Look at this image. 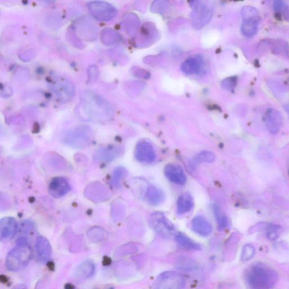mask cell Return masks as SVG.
<instances>
[{"label":"cell","instance_id":"obj_22","mask_svg":"<svg viewBox=\"0 0 289 289\" xmlns=\"http://www.w3.org/2000/svg\"><path fill=\"white\" fill-rule=\"evenodd\" d=\"M95 265L91 261H86L77 268L76 275L78 278L87 279L95 273Z\"/></svg>","mask_w":289,"mask_h":289},{"label":"cell","instance_id":"obj_26","mask_svg":"<svg viewBox=\"0 0 289 289\" xmlns=\"http://www.w3.org/2000/svg\"><path fill=\"white\" fill-rule=\"evenodd\" d=\"M255 248L251 244H247L243 248L242 252L241 260L243 261H248L253 258L255 254Z\"/></svg>","mask_w":289,"mask_h":289},{"label":"cell","instance_id":"obj_32","mask_svg":"<svg viewBox=\"0 0 289 289\" xmlns=\"http://www.w3.org/2000/svg\"><path fill=\"white\" fill-rule=\"evenodd\" d=\"M285 110H286L287 112H288V114L289 115V105H285Z\"/></svg>","mask_w":289,"mask_h":289},{"label":"cell","instance_id":"obj_14","mask_svg":"<svg viewBox=\"0 0 289 289\" xmlns=\"http://www.w3.org/2000/svg\"><path fill=\"white\" fill-rule=\"evenodd\" d=\"M121 152L122 150L118 146L103 147L96 152L95 158L100 162H110L118 157Z\"/></svg>","mask_w":289,"mask_h":289},{"label":"cell","instance_id":"obj_13","mask_svg":"<svg viewBox=\"0 0 289 289\" xmlns=\"http://www.w3.org/2000/svg\"><path fill=\"white\" fill-rule=\"evenodd\" d=\"M265 123L269 131L272 134H276L283 125L282 116L275 109H269L265 114Z\"/></svg>","mask_w":289,"mask_h":289},{"label":"cell","instance_id":"obj_2","mask_svg":"<svg viewBox=\"0 0 289 289\" xmlns=\"http://www.w3.org/2000/svg\"><path fill=\"white\" fill-rule=\"evenodd\" d=\"M33 255L32 249L24 238L18 241L16 247L8 253L5 264L8 270L18 271L24 268L30 262Z\"/></svg>","mask_w":289,"mask_h":289},{"label":"cell","instance_id":"obj_3","mask_svg":"<svg viewBox=\"0 0 289 289\" xmlns=\"http://www.w3.org/2000/svg\"><path fill=\"white\" fill-rule=\"evenodd\" d=\"M193 9L191 22L195 28L200 29L208 23L212 18L214 4L212 1H197L192 2Z\"/></svg>","mask_w":289,"mask_h":289},{"label":"cell","instance_id":"obj_24","mask_svg":"<svg viewBox=\"0 0 289 289\" xmlns=\"http://www.w3.org/2000/svg\"><path fill=\"white\" fill-rule=\"evenodd\" d=\"M127 171L122 167L117 168L113 174L112 182V185L116 187H119L120 186L121 181L123 178L126 177Z\"/></svg>","mask_w":289,"mask_h":289},{"label":"cell","instance_id":"obj_1","mask_svg":"<svg viewBox=\"0 0 289 289\" xmlns=\"http://www.w3.org/2000/svg\"><path fill=\"white\" fill-rule=\"evenodd\" d=\"M278 278L275 271L260 263L253 265L245 276L246 284L249 289H272Z\"/></svg>","mask_w":289,"mask_h":289},{"label":"cell","instance_id":"obj_25","mask_svg":"<svg viewBox=\"0 0 289 289\" xmlns=\"http://www.w3.org/2000/svg\"><path fill=\"white\" fill-rule=\"evenodd\" d=\"M88 236L94 243H99L104 239L105 231L100 228H93L89 230Z\"/></svg>","mask_w":289,"mask_h":289},{"label":"cell","instance_id":"obj_11","mask_svg":"<svg viewBox=\"0 0 289 289\" xmlns=\"http://www.w3.org/2000/svg\"><path fill=\"white\" fill-rule=\"evenodd\" d=\"M166 177L172 182L178 185L185 184L186 182V175L181 166L174 164L168 165L165 168Z\"/></svg>","mask_w":289,"mask_h":289},{"label":"cell","instance_id":"obj_16","mask_svg":"<svg viewBox=\"0 0 289 289\" xmlns=\"http://www.w3.org/2000/svg\"><path fill=\"white\" fill-rule=\"evenodd\" d=\"M204 65V61L200 56L189 58L182 64V72L186 75H194L200 73Z\"/></svg>","mask_w":289,"mask_h":289},{"label":"cell","instance_id":"obj_5","mask_svg":"<svg viewBox=\"0 0 289 289\" xmlns=\"http://www.w3.org/2000/svg\"><path fill=\"white\" fill-rule=\"evenodd\" d=\"M186 285L184 277L177 272L167 271L161 273L156 279L154 289H183Z\"/></svg>","mask_w":289,"mask_h":289},{"label":"cell","instance_id":"obj_28","mask_svg":"<svg viewBox=\"0 0 289 289\" xmlns=\"http://www.w3.org/2000/svg\"><path fill=\"white\" fill-rule=\"evenodd\" d=\"M216 156L212 152L205 151L201 152L197 157V162L200 163H212L215 161Z\"/></svg>","mask_w":289,"mask_h":289},{"label":"cell","instance_id":"obj_29","mask_svg":"<svg viewBox=\"0 0 289 289\" xmlns=\"http://www.w3.org/2000/svg\"><path fill=\"white\" fill-rule=\"evenodd\" d=\"M236 78L230 77L222 81V85L226 89L231 90L236 87Z\"/></svg>","mask_w":289,"mask_h":289},{"label":"cell","instance_id":"obj_10","mask_svg":"<svg viewBox=\"0 0 289 289\" xmlns=\"http://www.w3.org/2000/svg\"><path fill=\"white\" fill-rule=\"evenodd\" d=\"M71 189L67 180L64 178L58 177L54 178L50 181L49 191L50 196L54 198H61L65 196Z\"/></svg>","mask_w":289,"mask_h":289},{"label":"cell","instance_id":"obj_8","mask_svg":"<svg viewBox=\"0 0 289 289\" xmlns=\"http://www.w3.org/2000/svg\"><path fill=\"white\" fill-rule=\"evenodd\" d=\"M90 133L83 130H78L69 133L63 138V142L70 146L82 147L87 146L91 142Z\"/></svg>","mask_w":289,"mask_h":289},{"label":"cell","instance_id":"obj_6","mask_svg":"<svg viewBox=\"0 0 289 289\" xmlns=\"http://www.w3.org/2000/svg\"><path fill=\"white\" fill-rule=\"evenodd\" d=\"M88 6L93 16L99 21H110L116 16L117 13L114 6L105 2H91Z\"/></svg>","mask_w":289,"mask_h":289},{"label":"cell","instance_id":"obj_30","mask_svg":"<svg viewBox=\"0 0 289 289\" xmlns=\"http://www.w3.org/2000/svg\"><path fill=\"white\" fill-rule=\"evenodd\" d=\"M274 5L275 10L279 11L284 10L286 6L283 1H275Z\"/></svg>","mask_w":289,"mask_h":289},{"label":"cell","instance_id":"obj_20","mask_svg":"<svg viewBox=\"0 0 289 289\" xmlns=\"http://www.w3.org/2000/svg\"><path fill=\"white\" fill-rule=\"evenodd\" d=\"M194 202L192 197L188 193L181 195L178 199L177 211L179 214H184L192 209Z\"/></svg>","mask_w":289,"mask_h":289},{"label":"cell","instance_id":"obj_12","mask_svg":"<svg viewBox=\"0 0 289 289\" xmlns=\"http://www.w3.org/2000/svg\"><path fill=\"white\" fill-rule=\"evenodd\" d=\"M17 230V222L13 218L5 217L0 221V238L1 241L11 239Z\"/></svg>","mask_w":289,"mask_h":289},{"label":"cell","instance_id":"obj_19","mask_svg":"<svg viewBox=\"0 0 289 289\" xmlns=\"http://www.w3.org/2000/svg\"><path fill=\"white\" fill-rule=\"evenodd\" d=\"M146 197L147 201L152 206L161 204L165 200V194L161 189L154 186L151 185L147 187Z\"/></svg>","mask_w":289,"mask_h":289},{"label":"cell","instance_id":"obj_23","mask_svg":"<svg viewBox=\"0 0 289 289\" xmlns=\"http://www.w3.org/2000/svg\"><path fill=\"white\" fill-rule=\"evenodd\" d=\"M213 212L217 222L218 228L224 229L228 226V218L221 212L220 207L217 205L213 206Z\"/></svg>","mask_w":289,"mask_h":289},{"label":"cell","instance_id":"obj_7","mask_svg":"<svg viewBox=\"0 0 289 289\" xmlns=\"http://www.w3.org/2000/svg\"><path fill=\"white\" fill-rule=\"evenodd\" d=\"M150 223L155 231L163 236L171 237L175 233L173 224L161 213L157 212L151 214Z\"/></svg>","mask_w":289,"mask_h":289},{"label":"cell","instance_id":"obj_4","mask_svg":"<svg viewBox=\"0 0 289 289\" xmlns=\"http://www.w3.org/2000/svg\"><path fill=\"white\" fill-rule=\"evenodd\" d=\"M243 23L242 25V33L246 37L255 36L258 30L260 21L259 11L253 6H245L242 10Z\"/></svg>","mask_w":289,"mask_h":289},{"label":"cell","instance_id":"obj_9","mask_svg":"<svg viewBox=\"0 0 289 289\" xmlns=\"http://www.w3.org/2000/svg\"><path fill=\"white\" fill-rule=\"evenodd\" d=\"M135 157L138 161L151 163L154 161L155 153L153 146L146 141H142L137 144Z\"/></svg>","mask_w":289,"mask_h":289},{"label":"cell","instance_id":"obj_31","mask_svg":"<svg viewBox=\"0 0 289 289\" xmlns=\"http://www.w3.org/2000/svg\"><path fill=\"white\" fill-rule=\"evenodd\" d=\"M11 289H27V288L24 285L19 284L15 286Z\"/></svg>","mask_w":289,"mask_h":289},{"label":"cell","instance_id":"obj_33","mask_svg":"<svg viewBox=\"0 0 289 289\" xmlns=\"http://www.w3.org/2000/svg\"></svg>","mask_w":289,"mask_h":289},{"label":"cell","instance_id":"obj_27","mask_svg":"<svg viewBox=\"0 0 289 289\" xmlns=\"http://www.w3.org/2000/svg\"><path fill=\"white\" fill-rule=\"evenodd\" d=\"M266 236L269 240L275 241L278 238L280 234V227L275 225H269L266 228Z\"/></svg>","mask_w":289,"mask_h":289},{"label":"cell","instance_id":"obj_18","mask_svg":"<svg viewBox=\"0 0 289 289\" xmlns=\"http://www.w3.org/2000/svg\"><path fill=\"white\" fill-rule=\"evenodd\" d=\"M88 197L94 201H102L107 200L108 191L106 187L99 183H92L85 191Z\"/></svg>","mask_w":289,"mask_h":289},{"label":"cell","instance_id":"obj_17","mask_svg":"<svg viewBox=\"0 0 289 289\" xmlns=\"http://www.w3.org/2000/svg\"><path fill=\"white\" fill-rule=\"evenodd\" d=\"M37 255L43 261H48L52 255V248L49 241L42 236L38 237L36 241Z\"/></svg>","mask_w":289,"mask_h":289},{"label":"cell","instance_id":"obj_15","mask_svg":"<svg viewBox=\"0 0 289 289\" xmlns=\"http://www.w3.org/2000/svg\"><path fill=\"white\" fill-rule=\"evenodd\" d=\"M192 229L199 235L204 237L210 235L213 231L212 224L202 216H198L194 218L192 221Z\"/></svg>","mask_w":289,"mask_h":289},{"label":"cell","instance_id":"obj_21","mask_svg":"<svg viewBox=\"0 0 289 289\" xmlns=\"http://www.w3.org/2000/svg\"><path fill=\"white\" fill-rule=\"evenodd\" d=\"M176 240L178 244L182 248L191 251H200L201 247L200 245L195 243L194 241L182 233H179L176 236Z\"/></svg>","mask_w":289,"mask_h":289}]
</instances>
